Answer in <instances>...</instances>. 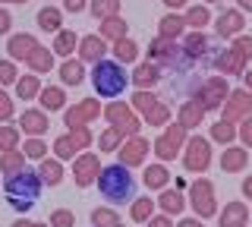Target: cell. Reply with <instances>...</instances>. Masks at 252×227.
I'll list each match as a JSON object with an SVG mask.
<instances>
[{"label": "cell", "mask_w": 252, "mask_h": 227, "mask_svg": "<svg viewBox=\"0 0 252 227\" xmlns=\"http://www.w3.org/2000/svg\"><path fill=\"white\" fill-rule=\"evenodd\" d=\"M148 57H152V64L164 66V64H177L186 54H183V44L170 41V38H155V41L148 44Z\"/></svg>", "instance_id": "cell-13"}, {"label": "cell", "mask_w": 252, "mask_h": 227, "mask_svg": "<svg viewBox=\"0 0 252 227\" xmlns=\"http://www.w3.org/2000/svg\"><path fill=\"white\" fill-rule=\"evenodd\" d=\"M183 29H186V22L183 16H164L161 22H158V38H170V41H177L180 35H183Z\"/></svg>", "instance_id": "cell-31"}, {"label": "cell", "mask_w": 252, "mask_h": 227, "mask_svg": "<svg viewBox=\"0 0 252 227\" xmlns=\"http://www.w3.org/2000/svg\"><path fill=\"white\" fill-rule=\"evenodd\" d=\"M98 190L110 205H123V202L132 199L136 180H132L129 167H123V164H107V167H101V174H98Z\"/></svg>", "instance_id": "cell-2"}, {"label": "cell", "mask_w": 252, "mask_h": 227, "mask_svg": "<svg viewBox=\"0 0 252 227\" xmlns=\"http://www.w3.org/2000/svg\"><path fill=\"white\" fill-rule=\"evenodd\" d=\"M38 26H41V32L57 35L63 29V13L57 10V6H41V10H38Z\"/></svg>", "instance_id": "cell-26"}, {"label": "cell", "mask_w": 252, "mask_h": 227, "mask_svg": "<svg viewBox=\"0 0 252 227\" xmlns=\"http://www.w3.org/2000/svg\"><path fill=\"white\" fill-rule=\"evenodd\" d=\"M180 127H183V130H195V127H199V123H202V117H205V107L199 104V101H192V98H189V101H183V107H180Z\"/></svg>", "instance_id": "cell-22"}, {"label": "cell", "mask_w": 252, "mask_h": 227, "mask_svg": "<svg viewBox=\"0 0 252 227\" xmlns=\"http://www.w3.org/2000/svg\"><path fill=\"white\" fill-rule=\"evenodd\" d=\"M16 142H19V130H16V127H0V155L13 152Z\"/></svg>", "instance_id": "cell-46"}, {"label": "cell", "mask_w": 252, "mask_h": 227, "mask_svg": "<svg viewBox=\"0 0 252 227\" xmlns=\"http://www.w3.org/2000/svg\"><path fill=\"white\" fill-rule=\"evenodd\" d=\"M41 79H38V76H19V79H16V95H19L22 101H29V98H38L41 95Z\"/></svg>", "instance_id": "cell-34"}, {"label": "cell", "mask_w": 252, "mask_h": 227, "mask_svg": "<svg viewBox=\"0 0 252 227\" xmlns=\"http://www.w3.org/2000/svg\"><path fill=\"white\" fill-rule=\"evenodd\" d=\"M227 95H230V85L220 79V76H211V79H205L199 89H195L192 101H199L205 111H215L218 104H224V101H227Z\"/></svg>", "instance_id": "cell-7"}, {"label": "cell", "mask_w": 252, "mask_h": 227, "mask_svg": "<svg viewBox=\"0 0 252 227\" xmlns=\"http://www.w3.org/2000/svg\"><path fill=\"white\" fill-rule=\"evenodd\" d=\"M158 205H161L164 215H183L186 199H183V193H180V190H164L161 195H158Z\"/></svg>", "instance_id": "cell-25"}, {"label": "cell", "mask_w": 252, "mask_h": 227, "mask_svg": "<svg viewBox=\"0 0 252 227\" xmlns=\"http://www.w3.org/2000/svg\"><path fill=\"white\" fill-rule=\"evenodd\" d=\"M101 38H110V41H120L126 38V22L120 16H110V19H101Z\"/></svg>", "instance_id": "cell-36"}, {"label": "cell", "mask_w": 252, "mask_h": 227, "mask_svg": "<svg viewBox=\"0 0 252 227\" xmlns=\"http://www.w3.org/2000/svg\"><path fill=\"white\" fill-rule=\"evenodd\" d=\"M243 26H246V16H243L240 10H224L215 22V32L220 38H233L236 32H243Z\"/></svg>", "instance_id": "cell-18"}, {"label": "cell", "mask_w": 252, "mask_h": 227, "mask_svg": "<svg viewBox=\"0 0 252 227\" xmlns=\"http://www.w3.org/2000/svg\"><path fill=\"white\" fill-rule=\"evenodd\" d=\"M120 13V0H92V16L98 19H110Z\"/></svg>", "instance_id": "cell-40"}, {"label": "cell", "mask_w": 252, "mask_h": 227, "mask_svg": "<svg viewBox=\"0 0 252 227\" xmlns=\"http://www.w3.org/2000/svg\"><path fill=\"white\" fill-rule=\"evenodd\" d=\"M3 193H6L10 208H16V215H26V211H32V205L38 202V195H41V177H38V170L26 167V170H19V174L6 177Z\"/></svg>", "instance_id": "cell-1"}, {"label": "cell", "mask_w": 252, "mask_h": 227, "mask_svg": "<svg viewBox=\"0 0 252 227\" xmlns=\"http://www.w3.org/2000/svg\"><path fill=\"white\" fill-rule=\"evenodd\" d=\"M148 139H142V136H129L126 142L120 145V164L123 167H136V164H142L148 158Z\"/></svg>", "instance_id": "cell-14"}, {"label": "cell", "mask_w": 252, "mask_h": 227, "mask_svg": "<svg viewBox=\"0 0 252 227\" xmlns=\"http://www.w3.org/2000/svg\"><path fill=\"white\" fill-rule=\"evenodd\" d=\"M73 224H76V215L69 208H57L51 215V227H73Z\"/></svg>", "instance_id": "cell-48"}, {"label": "cell", "mask_w": 252, "mask_h": 227, "mask_svg": "<svg viewBox=\"0 0 252 227\" xmlns=\"http://www.w3.org/2000/svg\"><path fill=\"white\" fill-rule=\"evenodd\" d=\"M243 64H246V60H240L233 51H218L215 54V66H218V73H224V76H243Z\"/></svg>", "instance_id": "cell-23"}, {"label": "cell", "mask_w": 252, "mask_h": 227, "mask_svg": "<svg viewBox=\"0 0 252 227\" xmlns=\"http://www.w3.org/2000/svg\"><path fill=\"white\" fill-rule=\"evenodd\" d=\"M19 170H26V155H22L19 148L0 155V174L3 177H13V174H19Z\"/></svg>", "instance_id": "cell-28"}, {"label": "cell", "mask_w": 252, "mask_h": 227, "mask_svg": "<svg viewBox=\"0 0 252 227\" xmlns=\"http://www.w3.org/2000/svg\"><path fill=\"white\" fill-rule=\"evenodd\" d=\"M79 48V35L69 32V29H60L57 38H54V54H60V57H69Z\"/></svg>", "instance_id": "cell-33"}, {"label": "cell", "mask_w": 252, "mask_h": 227, "mask_svg": "<svg viewBox=\"0 0 252 227\" xmlns=\"http://www.w3.org/2000/svg\"><path fill=\"white\" fill-rule=\"evenodd\" d=\"M155 104H158V98L152 95V92H142V89H139L136 95H132V104H129V107H132V111H139V114H148Z\"/></svg>", "instance_id": "cell-45"}, {"label": "cell", "mask_w": 252, "mask_h": 227, "mask_svg": "<svg viewBox=\"0 0 252 227\" xmlns=\"http://www.w3.org/2000/svg\"><path fill=\"white\" fill-rule=\"evenodd\" d=\"M63 3H66V13H82V6L89 0H63Z\"/></svg>", "instance_id": "cell-55"}, {"label": "cell", "mask_w": 252, "mask_h": 227, "mask_svg": "<svg viewBox=\"0 0 252 227\" xmlns=\"http://www.w3.org/2000/svg\"><path fill=\"white\" fill-rule=\"evenodd\" d=\"M167 120H170V107L161 104V101L145 114V123H152V127H167Z\"/></svg>", "instance_id": "cell-44"}, {"label": "cell", "mask_w": 252, "mask_h": 227, "mask_svg": "<svg viewBox=\"0 0 252 227\" xmlns=\"http://www.w3.org/2000/svg\"><path fill=\"white\" fill-rule=\"evenodd\" d=\"M19 130L29 132L32 139H35V136H44V132H47V114L35 111V107L22 111V117H19Z\"/></svg>", "instance_id": "cell-19"}, {"label": "cell", "mask_w": 252, "mask_h": 227, "mask_svg": "<svg viewBox=\"0 0 252 227\" xmlns=\"http://www.w3.org/2000/svg\"><path fill=\"white\" fill-rule=\"evenodd\" d=\"M170 183V170L164 164H148L145 167V186L148 190H164Z\"/></svg>", "instance_id": "cell-32"}, {"label": "cell", "mask_w": 252, "mask_h": 227, "mask_svg": "<svg viewBox=\"0 0 252 227\" xmlns=\"http://www.w3.org/2000/svg\"><path fill=\"white\" fill-rule=\"evenodd\" d=\"M13 227H51V224H35V221H26V218H19V221H13Z\"/></svg>", "instance_id": "cell-57"}, {"label": "cell", "mask_w": 252, "mask_h": 227, "mask_svg": "<svg viewBox=\"0 0 252 227\" xmlns=\"http://www.w3.org/2000/svg\"><path fill=\"white\" fill-rule=\"evenodd\" d=\"M249 164L246 158V148H227L224 155H220V167L227 170V174H240L243 167Z\"/></svg>", "instance_id": "cell-27"}, {"label": "cell", "mask_w": 252, "mask_h": 227, "mask_svg": "<svg viewBox=\"0 0 252 227\" xmlns=\"http://www.w3.org/2000/svg\"><path fill=\"white\" fill-rule=\"evenodd\" d=\"M189 202H192V211L199 218H211L218 211V199H215V186L205 177H199L192 186H189Z\"/></svg>", "instance_id": "cell-6"}, {"label": "cell", "mask_w": 252, "mask_h": 227, "mask_svg": "<svg viewBox=\"0 0 252 227\" xmlns=\"http://www.w3.org/2000/svg\"><path fill=\"white\" fill-rule=\"evenodd\" d=\"M183 139H186V130L180 127V123H173V127H167L158 136V142H155V155L161 161H173L180 155V145H183Z\"/></svg>", "instance_id": "cell-11"}, {"label": "cell", "mask_w": 252, "mask_h": 227, "mask_svg": "<svg viewBox=\"0 0 252 227\" xmlns=\"http://www.w3.org/2000/svg\"><path fill=\"white\" fill-rule=\"evenodd\" d=\"M240 3V10H252V0H236Z\"/></svg>", "instance_id": "cell-60"}, {"label": "cell", "mask_w": 252, "mask_h": 227, "mask_svg": "<svg viewBox=\"0 0 252 227\" xmlns=\"http://www.w3.org/2000/svg\"><path fill=\"white\" fill-rule=\"evenodd\" d=\"M211 139H218V142H233L236 139V123H227V120H218L215 127L208 132Z\"/></svg>", "instance_id": "cell-42"}, {"label": "cell", "mask_w": 252, "mask_h": 227, "mask_svg": "<svg viewBox=\"0 0 252 227\" xmlns=\"http://www.w3.org/2000/svg\"><path fill=\"white\" fill-rule=\"evenodd\" d=\"M148 227H173V224H170V215H152Z\"/></svg>", "instance_id": "cell-54"}, {"label": "cell", "mask_w": 252, "mask_h": 227, "mask_svg": "<svg viewBox=\"0 0 252 227\" xmlns=\"http://www.w3.org/2000/svg\"><path fill=\"white\" fill-rule=\"evenodd\" d=\"M236 136L243 139V145H252V120H243L240 130H236Z\"/></svg>", "instance_id": "cell-52"}, {"label": "cell", "mask_w": 252, "mask_h": 227, "mask_svg": "<svg viewBox=\"0 0 252 227\" xmlns=\"http://www.w3.org/2000/svg\"><path fill=\"white\" fill-rule=\"evenodd\" d=\"M136 57H139V44L132 41V38H120V41L114 44V60L117 64H132Z\"/></svg>", "instance_id": "cell-35"}, {"label": "cell", "mask_w": 252, "mask_h": 227, "mask_svg": "<svg viewBox=\"0 0 252 227\" xmlns=\"http://www.w3.org/2000/svg\"><path fill=\"white\" fill-rule=\"evenodd\" d=\"M164 6H186V0H164Z\"/></svg>", "instance_id": "cell-59"}, {"label": "cell", "mask_w": 252, "mask_h": 227, "mask_svg": "<svg viewBox=\"0 0 252 227\" xmlns=\"http://www.w3.org/2000/svg\"><path fill=\"white\" fill-rule=\"evenodd\" d=\"M183 54H186V60H202V57H211V60H215L218 51H211L208 38H205L202 32H192V35L183 38Z\"/></svg>", "instance_id": "cell-17"}, {"label": "cell", "mask_w": 252, "mask_h": 227, "mask_svg": "<svg viewBox=\"0 0 252 227\" xmlns=\"http://www.w3.org/2000/svg\"><path fill=\"white\" fill-rule=\"evenodd\" d=\"M38 177H41L44 186H57L63 180V164L60 158H41V164H38Z\"/></svg>", "instance_id": "cell-24"}, {"label": "cell", "mask_w": 252, "mask_h": 227, "mask_svg": "<svg viewBox=\"0 0 252 227\" xmlns=\"http://www.w3.org/2000/svg\"><path fill=\"white\" fill-rule=\"evenodd\" d=\"M177 227H205V224L199 221V218H183V221H180Z\"/></svg>", "instance_id": "cell-56"}, {"label": "cell", "mask_w": 252, "mask_h": 227, "mask_svg": "<svg viewBox=\"0 0 252 227\" xmlns=\"http://www.w3.org/2000/svg\"><path fill=\"white\" fill-rule=\"evenodd\" d=\"M10 117H13V98L0 89V123H6Z\"/></svg>", "instance_id": "cell-51"}, {"label": "cell", "mask_w": 252, "mask_h": 227, "mask_svg": "<svg viewBox=\"0 0 252 227\" xmlns=\"http://www.w3.org/2000/svg\"><path fill=\"white\" fill-rule=\"evenodd\" d=\"M208 164H211V142L205 136H192L183 152V167L192 170V174H202Z\"/></svg>", "instance_id": "cell-8"}, {"label": "cell", "mask_w": 252, "mask_h": 227, "mask_svg": "<svg viewBox=\"0 0 252 227\" xmlns=\"http://www.w3.org/2000/svg\"><path fill=\"white\" fill-rule=\"evenodd\" d=\"M101 114H104V107L98 104V98H82L79 104L66 107V114H63V123H66V130H85L92 120H98Z\"/></svg>", "instance_id": "cell-5"}, {"label": "cell", "mask_w": 252, "mask_h": 227, "mask_svg": "<svg viewBox=\"0 0 252 227\" xmlns=\"http://www.w3.org/2000/svg\"><path fill=\"white\" fill-rule=\"evenodd\" d=\"M240 60H252V38H233V48H230Z\"/></svg>", "instance_id": "cell-49"}, {"label": "cell", "mask_w": 252, "mask_h": 227, "mask_svg": "<svg viewBox=\"0 0 252 227\" xmlns=\"http://www.w3.org/2000/svg\"><path fill=\"white\" fill-rule=\"evenodd\" d=\"M92 224H94V227H123V218L117 215L114 208L101 205V208H94V211H92Z\"/></svg>", "instance_id": "cell-37"}, {"label": "cell", "mask_w": 252, "mask_h": 227, "mask_svg": "<svg viewBox=\"0 0 252 227\" xmlns=\"http://www.w3.org/2000/svg\"><path fill=\"white\" fill-rule=\"evenodd\" d=\"M92 85L101 98H117L129 85V76H126V69L117 60H101L92 69Z\"/></svg>", "instance_id": "cell-3"}, {"label": "cell", "mask_w": 252, "mask_h": 227, "mask_svg": "<svg viewBox=\"0 0 252 227\" xmlns=\"http://www.w3.org/2000/svg\"><path fill=\"white\" fill-rule=\"evenodd\" d=\"M104 117H107V127L120 130L123 136H139V130H142V120L132 114L129 104H123V101H110L104 107Z\"/></svg>", "instance_id": "cell-4"}, {"label": "cell", "mask_w": 252, "mask_h": 227, "mask_svg": "<svg viewBox=\"0 0 252 227\" xmlns=\"http://www.w3.org/2000/svg\"><path fill=\"white\" fill-rule=\"evenodd\" d=\"M0 3H26V0H0Z\"/></svg>", "instance_id": "cell-62"}, {"label": "cell", "mask_w": 252, "mask_h": 227, "mask_svg": "<svg viewBox=\"0 0 252 227\" xmlns=\"http://www.w3.org/2000/svg\"><path fill=\"white\" fill-rule=\"evenodd\" d=\"M10 26H13V16L3 10V6H0V35H6V32H10Z\"/></svg>", "instance_id": "cell-53"}, {"label": "cell", "mask_w": 252, "mask_h": 227, "mask_svg": "<svg viewBox=\"0 0 252 227\" xmlns=\"http://www.w3.org/2000/svg\"><path fill=\"white\" fill-rule=\"evenodd\" d=\"M107 54V44L101 35H89V38H79V60L82 64H101Z\"/></svg>", "instance_id": "cell-16"}, {"label": "cell", "mask_w": 252, "mask_h": 227, "mask_svg": "<svg viewBox=\"0 0 252 227\" xmlns=\"http://www.w3.org/2000/svg\"><path fill=\"white\" fill-rule=\"evenodd\" d=\"M243 193H246V199H252V177L243 180Z\"/></svg>", "instance_id": "cell-58"}, {"label": "cell", "mask_w": 252, "mask_h": 227, "mask_svg": "<svg viewBox=\"0 0 252 227\" xmlns=\"http://www.w3.org/2000/svg\"><path fill=\"white\" fill-rule=\"evenodd\" d=\"M205 3H218V0H205Z\"/></svg>", "instance_id": "cell-63"}, {"label": "cell", "mask_w": 252, "mask_h": 227, "mask_svg": "<svg viewBox=\"0 0 252 227\" xmlns=\"http://www.w3.org/2000/svg\"><path fill=\"white\" fill-rule=\"evenodd\" d=\"M63 104H66V89H60V85H44L41 89V107L44 111H60Z\"/></svg>", "instance_id": "cell-30"}, {"label": "cell", "mask_w": 252, "mask_h": 227, "mask_svg": "<svg viewBox=\"0 0 252 227\" xmlns=\"http://www.w3.org/2000/svg\"><path fill=\"white\" fill-rule=\"evenodd\" d=\"M183 22H186V26H192V29L208 26V6H189L186 16H183Z\"/></svg>", "instance_id": "cell-43"}, {"label": "cell", "mask_w": 252, "mask_h": 227, "mask_svg": "<svg viewBox=\"0 0 252 227\" xmlns=\"http://www.w3.org/2000/svg\"><path fill=\"white\" fill-rule=\"evenodd\" d=\"M158 79H161V66L152 64V60H148V64H139L132 69V82H136L142 92H148L152 85H158Z\"/></svg>", "instance_id": "cell-21"}, {"label": "cell", "mask_w": 252, "mask_h": 227, "mask_svg": "<svg viewBox=\"0 0 252 227\" xmlns=\"http://www.w3.org/2000/svg\"><path fill=\"white\" fill-rule=\"evenodd\" d=\"M249 221V211L243 202H227L224 211H220V218H218V224L220 227H246Z\"/></svg>", "instance_id": "cell-20"}, {"label": "cell", "mask_w": 252, "mask_h": 227, "mask_svg": "<svg viewBox=\"0 0 252 227\" xmlns=\"http://www.w3.org/2000/svg\"><path fill=\"white\" fill-rule=\"evenodd\" d=\"M120 145H123V132L114 130V127H107V130L98 136V148H101V152H117Z\"/></svg>", "instance_id": "cell-39"}, {"label": "cell", "mask_w": 252, "mask_h": 227, "mask_svg": "<svg viewBox=\"0 0 252 227\" xmlns=\"http://www.w3.org/2000/svg\"><path fill=\"white\" fill-rule=\"evenodd\" d=\"M38 48H41V44H38V38H35V35H26V32L13 35L10 41H6V54H10L13 60H22V64H26V60H29Z\"/></svg>", "instance_id": "cell-15"}, {"label": "cell", "mask_w": 252, "mask_h": 227, "mask_svg": "<svg viewBox=\"0 0 252 227\" xmlns=\"http://www.w3.org/2000/svg\"><path fill=\"white\" fill-rule=\"evenodd\" d=\"M60 79L66 82V85H79L85 79V64L82 60H73V57H66L60 64Z\"/></svg>", "instance_id": "cell-29"}, {"label": "cell", "mask_w": 252, "mask_h": 227, "mask_svg": "<svg viewBox=\"0 0 252 227\" xmlns=\"http://www.w3.org/2000/svg\"><path fill=\"white\" fill-rule=\"evenodd\" d=\"M26 64L35 69V73H51L54 69V51H47V48H38L32 57L26 60Z\"/></svg>", "instance_id": "cell-38"}, {"label": "cell", "mask_w": 252, "mask_h": 227, "mask_svg": "<svg viewBox=\"0 0 252 227\" xmlns=\"http://www.w3.org/2000/svg\"><path fill=\"white\" fill-rule=\"evenodd\" d=\"M22 155H26V158H38V161H41L44 155H47V145H44V139H41V136H35V139H26V148H22Z\"/></svg>", "instance_id": "cell-47"}, {"label": "cell", "mask_w": 252, "mask_h": 227, "mask_svg": "<svg viewBox=\"0 0 252 227\" xmlns=\"http://www.w3.org/2000/svg\"><path fill=\"white\" fill-rule=\"evenodd\" d=\"M98 174H101L98 155L82 152V155L76 158V164H73V180H76V186H92V183H98Z\"/></svg>", "instance_id": "cell-12"}, {"label": "cell", "mask_w": 252, "mask_h": 227, "mask_svg": "<svg viewBox=\"0 0 252 227\" xmlns=\"http://www.w3.org/2000/svg\"><path fill=\"white\" fill-rule=\"evenodd\" d=\"M152 211H155V202L152 199H148V195H142V199H136V202H132V211H129V215H132V221H152Z\"/></svg>", "instance_id": "cell-41"}, {"label": "cell", "mask_w": 252, "mask_h": 227, "mask_svg": "<svg viewBox=\"0 0 252 227\" xmlns=\"http://www.w3.org/2000/svg\"><path fill=\"white\" fill-rule=\"evenodd\" d=\"M19 79V73H16V64H10V60H0V85H10Z\"/></svg>", "instance_id": "cell-50"}, {"label": "cell", "mask_w": 252, "mask_h": 227, "mask_svg": "<svg viewBox=\"0 0 252 227\" xmlns=\"http://www.w3.org/2000/svg\"><path fill=\"white\" fill-rule=\"evenodd\" d=\"M246 89L252 92V73H246Z\"/></svg>", "instance_id": "cell-61"}, {"label": "cell", "mask_w": 252, "mask_h": 227, "mask_svg": "<svg viewBox=\"0 0 252 227\" xmlns=\"http://www.w3.org/2000/svg\"><path fill=\"white\" fill-rule=\"evenodd\" d=\"M92 145V130H66L63 136L54 142V152H57V158H73L76 152H85V148Z\"/></svg>", "instance_id": "cell-9"}, {"label": "cell", "mask_w": 252, "mask_h": 227, "mask_svg": "<svg viewBox=\"0 0 252 227\" xmlns=\"http://www.w3.org/2000/svg\"><path fill=\"white\" fill-rule=\"evenodd\" d=\"M249 114H252V92L233 89L224 101V120L227 123H243V120H249Z\"/></svg>", "instance_id": "cell-10"}]
</instances>
